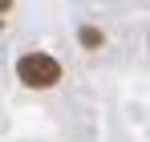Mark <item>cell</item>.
<instances>
[{"label":"cell","instance_id":"cell-1","mask_svg":"<svg viewBox=\"0 0 150 142\" xmlns=\"http://www.w3.org/2000/svg\"><path fill=\"white\" fill-rule=\"evenodd\" d=\"M16 77L25 81L28 89H53L61 81V65L53 61L49 53H25L16 61Z\"/></svg>","mask_w":150,"mask_h":142},{"label":"cell","instance_id":"cell-2","mask_svg":"<svg viewBox=\"0 0 150 142\" xmlns=\"http://www.w3.org/2000/svg\"><path fill=\"white\" fill-rule=\"evenodd\" d=\"M81 45H85V49H98L101 45V33H98V28H81Z\"/></svg>","mask_w":150,"mask_h":142},{"label":"cell","instance_id":"cell-3","mask_svg":"<svg viewBox=\"0 0 150 142\" xmlns=\"http://www.w3.org/2000/svg\"><path fill=\"white\" fill-rule=\"evenodd\" d=\"M8 4H12V0H0V12H4V8H8Z\"/></svg>","mask_w":150,"mask_h":142}]
</instances>
